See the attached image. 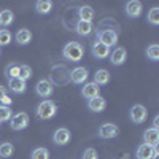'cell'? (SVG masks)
Returning <instances> with one entry per match:
<instances>
[{
	"label": "cell",
	"mask_w": 159,
	"mask_h": 159,
	"mask_svg": "<svg viewBox=\"0 0 159 159\" xmlns=\"http://www.w3.org/2000/svg\"><path fill=\"white\" fill-rule=\"evenodd\" d=\"M62 54H64L65 59L70 61V62H78V61H81V59H83V56H84V49H83V46L80 45L78 42H69L67 45L64 46Z\"/></svg>",
	"instance_id": "cell-1"
},
{
	"label": "cell",
	"mask_w": 159,
	"mask_h": 159,
	"mask_svg": "<svg viewBox=\"0 0 159 159\" xmlns=\"http://www.w3.org/2000/svg\"><path fill=\"white\" fill-rule=\"evenodd\" d=\"M56 111H57V107H56V103L51 102V100H43L37 107V116L40 119H51L56 115Z\"/></svg>",
	"instance_id": "cell-2"
},
{
	"label": "cell",
	"mask_w": 159,
	"mask_h": 159,
	"mask_svg": "<svg viewBox=\"0 0 159 159\" xmlns=\"http://www.w3.org/2000/svg\"><path fill=\"white\" fill-rule=\"evenodd\" d=\"M97 42L102 43V45H105V46H108V48H111V46H115L118 43V34L113 29L99 30L97 32Z\"/></svg>",
	"instance_id": "cell-3"
},
{
	"label": "cell",
	"mask_w": 159,
	"mask_h": 159,
	"mask_svg": "<svg viewBox=\"0 0 159 159\" xmlns=\"http://www.w3.org/2000/svg\"><path fill=\"white\" fill-rule=\"evenodd\" d=\"M27 124H29V115L27 113H16L10 119V126L15 130H22L27 127Z\"/></svg>",
	"instance_id": "cell-4"
},
{
	"label": "cell",
	"mask_w": 159,
	"mask_h": 159,
	"mask_svg": "<svg viewBox=\"0 0 159 159\" xmlns=\"http://www.w3.org/2000/svg\"><path fill=\"white\" fill-rule=\"evenodd\" d=\"M147 116H148V111L143 105H134V107L130 108V119L137 124L143 123L145 119H147Z\"/></svg>",
	"instance_id": "cell-5"
},
{
	"label": "cell",
	"mask_w": 159,
	"mask_h": 159,
	"mask_svg": "<svg viewBox=\"0 0 159 159\" xmlns=\"http://www.w3.org/2000/svg\"><path fill=\"white\" fill-rule=\"evenodd\" d=\"M35 89H37V94L40 97H43V99L49 97L52 94V91H54V88H52V84L48 81V80H40V81L37 83V86H35Z\"/></svg>",
	"instance_id": "cell-6"
},
{
	"label": "cell",
	"mask_w": 159,
	"mask_h": 159,
	"mask_svg": "<svg viewBox=\"0 0 159 159\" xmlns=\"http://www.w3.org/2000/svg\"><path fill=\"white\" fill-rule=\"evenodd\" d=\"M88 76H89V73H88V69H84V67H75L70 72V80L73 83H76V84L84 83L88 80Z\"/></svg>",
	"instance_id": "cell-7"
},
{
	"label": "cell",
	"mask_w": 159,
	"mask_h": 159,
	"mask_svg": "<svg viewBox=\"0 0 159 159\" xmlns=\"http://www.w3.org/2000/svg\"><path fill=\"white\" fill-rule=\"evenodd\" d=\"M118 132H119L118 126H115V124H111V123H107V124L100 126L99 135H100L102 139H115V137L118 135Z\"/></svg>",
	"instance_id": "cell-8"
},
{
	"label": "cell",
	"mask_w": 159,
	"mask_h": 159,
	"mask_svg": "<svg viewBox=\"0 0 159 159\" xmlns=\"http://www.w3.org/2000/svg\"><path fill=\"white\" fill-rule=\"evenodd\" d=\"M142 2H139V0H130V2L126 3V13H127V16L130 18H139L142 15Z\"/></svg>",
	"instance_id": "cell-9"
},
{
	"label": "cell",
	"mask_w": 159,
	"mask_h": 159,
	"mask_svg": "<svg viewBox=\"0 0 159 159\" xmlns=\"http://www.w3.org/2000/svg\"><path fill=\"white\" fill-rule=\"evenodd\" d=\"M156 151H157V148L151 147V145H147V143H142L137 148V159H151Z\"/></svg>",
	"instance_id": "cell-10"
},
{
	"label": "cell",
	"mask_w": 159,
	"mask_h": 159,
	"mask_svg": "<svg viewBox=\"0 0 159 159\" xmlns=\"http://www.w3.org/2000/svg\"><path fill=\"white\" fill-rule=\"evenodd\" d=\"M70 142V130L65 129V127H61L54 132V143L57 145H67Z\"/></svg>",
	"instance_id": "cell-11"
},
{
	"label": "cell",
	"mask_w": 159,
	"mask_h": 159,
	"mask_svg": "<svg viewBox=\"0 0 159 159\" xmlns=\"http://www.w3.org/2000/svg\"><path fill=\"white\" fill-rule=\"evenodd\" d=\"M88 107H89L91 111L99 113V111H103V110H105V107H107V102H105V99H103L102 96H97V97H94V99L89 100Z\"/></svg>",
	"instance_id": "cell-12"
},
{
	"label": "cell",
	"mask_w": 159,
	"mask_h": 159,
	"mask_svg": "<svg viewBox=\"0 0 159 159\" xmlns=\"http://www.w3.org/2000/svg\"><path fill=\"white\" fill-rule=\"evenodd\" d=\"M127 57V51L124 48H116L111 54H110V61L113 65H121Z\"/></svg>",
	"instance_id": "cell-13"
},
{
	"label": "cell",
	"mask_w": 159,
	"mask_h": 159,
	"mask_svg": "<svg viewBox=\"0 0 159 159\" xmlns=\"http://www.w3.org/2000/svg\"><path fill=\"white\" fill-rule=\"evenodd\" d=\"M145 143L147 145H151V147H157V143H159V130L151 127V129H147V132H145Z\"/></svg>",
	"instance_id": "cell-14"
},
{
	"label": "cell",
	"mask_w": 159,
	"mask_h": 159,
	"mask_svg": "<svg viewBox=\"0 0 159 159\" xmlns=\"http://www.w3.org/2000/svg\"><path fill=\"white\" fill-rule=\"evenodd\" d=\"M97 96H99V84H96L94 81H92V83H86L83 86V97L91 100V99H94Z\"/></svg>",
	"instance_id": "cell-15"
},
{
	"label": "cell",
	"mask_w": 159,
	"mask_h": 159,
	"mask_svg": "<svg viewBox=\"0 0 159 159\" xmlns=\"http://www.w3.org/2000/svg\"><path fill=\"white\" fill-rule=\"evenodd\" d=\"M92 54H94L97 59H105V57H108V54H110V48L99 43V42H96L94 46H92Z\"/></svg>",
	"instance_id": "cell-16"
},
{
	"label": "cell",
	"mask_w": 159,
	"mask_h": 159,
	"mask_svg": "<svg viewBox=\"0 0 159 159\" xmlns=\"http://www.w3.org/2000/svg\"><path fill=\"white\" fill-rule=\"evenodd\" d=\"M78 16H80V21L92 22V19H94V10H92L89 5H83L78 10Z\"/></svg>",
	"instance_id": "cell-17"
},
{
	"label": "cell",
	"mask_w": 159,
	"mask_h": 159,
	"mask_svg": "<svg viewBox=\"0 0 159 159\" xmlns=\"http://www.w3.org/2000/svg\"><path fill=\"white\" fill-rule=\"evenodd\" d=\"M8 86L13 92H16V94H22L25 91V81H22L21 78H10Z\"/></svg>",
	"instance_id": "cell-18"
},
{
	"label": "cell",
	"mask_w": 159,
	"mask_h": 159,
	"mask_svg": "<svg viewBox=\"0 0 159 159\" xmlns=\"http://www.w3.org/2000/svg\"><path fill=\"white\" fill-rule=\"evenodd\" d=\"M30 40H32V32L29 29H19L18 34H16V42L19 45H27L30 43Z\"/></svg>",
	"instance_id": "cell-19"
},
{
	"label": "cell",
	"mask_w": 159,
	"mask_h": 159,
	"mask_svg": "<svg viewBox=\"0 0 159 159\" xmlns=\"http://www.w3.org/2000/svg\"><path fill=\"white\" fill-rule=\"evenodd\" d=\"M92 32V22H86V21H78L76 24V34L81 35V37H86Z\"/></svg>",
	"instance_id": "cell-20"
},
{
	"label": "cell",
	"mask_w": 159,
	"mask_h": 159,
	"mask_svg": "<svg viewBox=\"0 0 159 159\" xmlns=\"http://www.w3.org/2000/svg\"><path fill=\"white\" fill-rule=\"evenodd\" d=\"M110 81V73L108 70H105V69H100L96 72L94 75V83L96 84H107Z\"/></svg>",
	"instance_id": "cell-21"
},
{
	"label": "cell",
	"mask_w": 159,
	"mask_h": 159,
	"mask_svg": "<svg viewBox=\"0 0 159 159\" xmlns=\"http://www.w3.org/2000/svg\"><path fill=\"white\" fill-rule=\"evenodd\" d=\"M51 8H52V2H49V0H40V2L35 3V10L40 15H48Z\"/></svg>",
	"instance_id": "cell-22"
},
{
	"label": "cell",
	"mask_w": 159,
	"mask_h": 159,
	"mask_svg": "<svg viewBox=\"0 0 159 159\" xmlns=\"http://www.w3.org/2000/svg\"><path fill=\"white\" fill-rule=\"evenodd\" d=\"M13 19H15L13 11H10V10L0 11V25H5V29H7V25L13 24Z\"/></svg>",
	"instance_id": "cell-23"
},
{
	"label": "cell",
	"mask_w": 159,
	"mask_h": 159,
	"mask_svg": "<svg viewBox=\"0 0 159 159\" xmlns=\"http://www.w3.org/2000/svg\"><path fill=\"white\" fill-rule=\"evenodd\" d=\"M15 151V147H13V143L10 142H5L0 145V157H10Z\"/></svg>",
	"instance_id": "cell-24"
},
{
	"label": "cell",
	"mask_w": 159,
	"mask_h": 159,
	"mask_svg": "<svg viewBox=\"0 0 159 159\" xmlns=\"http://www.w3.org/2000/svg\"><path fill=\"white\" fill-rule=\"evenodd\" d=\"M147 56L151 61H159V45L157 43H153L147 48Z\"/></svg>",
	"instance_id": "cell-25"
},
{
	"label": "cell",
	"mask_w": 159,
	"mask_h": 159,
	"mask_svg": "<svg viewBox=\"0 0 159 159\" xmlns=\"http://www.w3.org/2000/svg\"><path fill=\"white\" fill-rule=\"evenodd\" d=\"M11 43V32L7 29H0V46H7Z\"/></svg>",
	"instance_id": "cell-26"
},
{
	"label": "cell",
	"mask_w": 159,
	"mask_h": 159,
	"mask_svg": "<svg viewBox=\"0 0 159 159\" xmlns=\"http://www.w3.org/2000/svg\"><path fill=\"white\" fill-rule=\"evenodd\" d=\"M32 76V69L29 67V65H19V75L18 78H21L22 81H25V80H29Z\"/></svg>",
	"instance_id": "cell-27"
},
{
	"label": "cell",
	"mask_w": 159,
	"mask_h": 159,
	"mask_svg": "<svg viewBox=\"0 0 159 159\" xmlns=\"http://www.w3.org/2000/svg\"><path fill=\"white\" fill-rule=\"evenodd\" d=\"M11 116H13L11 108H10V107H5V105H0V123H3V121H10Z\"/></svg>",
	"instance_id": "cell-28"
},
{
	"label": "cell",
	"mask_w": 159,
	"mask_h": 159,
	"mask_svg": "<svg viewBox=\"0 0 159 159\" xmlns=\"http://www.w3.org/2000/svg\"><path fill=\"white\" fill-rule=\"evenodd\" d=\"M148 21H150L153 25H157V24H159V8H157V7H154V8L150 10V13H148Z\"/></svg>",
	"instance_id": "cell-29"
},
{
	"label": "cell",
	"mask_w": 159,
	"mask_h": 159,
	"mask_svg": "<svg viewBox=\"0 0 159 159\" xmlns=\"http://www.w3.org/2000/svg\"><path fill=\"white\" fill-rule=\"evenodd\" d=\"M32 159H49V151L46 148H37L32 153Z\"/></svg>",
	"instance_id": "cell-30"
},
{
	"label": "cell",
	"mask_w": 159,
	"mask_h": 159,
	"mask_svg": "<svg viewBox=\"0 0 159 159\" xmlns=\"http://www.w3.org/2000/svg\"><path fill=\"white\" fill-rule=\"evenodd\" d=\"M7 75H8L10 78H18V75H19V65L10 64L8 67H7Z\"/></svg>",
	"instance_id": "cell-31"
},
{
	"label": "cell",
	"mask_w": 159,
	"mask_h": 159,
	"mask_svg": "<svg viewBox=\"0 0 159 159\" xmlns=\"http://www.w3.org/2000/svg\"><path fill=\"white\" fill-rule=\"evenodd\" d=\"M83 159H99V154L94 148H88L83 154Z\"/></svg>",
	"instance_id": "cell-32"
},
{
	"label": "cell",
	"mask_w": 159,
	"mask_h": 159,
	"mask_svg": "<svg viewBox=\"0 0 159 159\" xmlns=\"http://www.w3.org/2000/svg\"><path fill=\"white\" fill-rule=\"evenodd\" d=\"M0 105H5V107H10V105H11V99H10L8 94H7L2 100H0Z\"/></svg>",
	"instance_id": "cell-33"
},
{
	"label": "cell",
	"mask_w": 159,
	"mask_h": 159,
	"mask_svg": "<svg viewBox=\"0 0 159 159\" xmlns=\"http://www.w3.org/2000/svg\"><path fill=\"white\" fill-rule=\"evenodd\" d=\"M5 96H7V89H5L3 86H0V100H2Z\"/></svg>",
	"instance_id": "cell-34"
},
{
	"label": "cell",
	"mask_w": 159,
	"mask_h": 159,
	"mask_svg": "<svg viewBox=\"0 0 159 159\" xmlns=\"http://www.w3.org/2000/svg\"><path fill=\"white\" fill-rule=\"evenodd\" d=\"M157 126H159V116L154 118V129H157Z\"/></svg>",
	"instance_id": "cell-35"
},
{
	"label": "cell",
	"mask_w": 159,
	"mask_h": 159,
	"mask_svg": "<svg viewBox=\"0 0 159 159\" xmlns=\"http://www.w3.org/2000/svg\"><path fill=\"white\" fill-rule=\"evenodd\" d=\"M151 159H159V156H157V151H156V153L153 154V157H151Z\"/></svg>",
	"instance_id": "cell-36"
}]
</instances>
